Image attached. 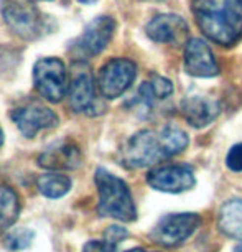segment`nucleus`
Here are the masks:
<instances>
[{"mask_svg": "<svg viewBox=\"0 0 242 252\" xmlns=\"http://www.w3.org/2000/svg\"><path fill=\"white\" fill-rule=\"evenodd\" d=\"M127 236V232L122 229V227H117V226H112V227H109V231H107V234L106 237L109 242H112V244H117L121 239H124V237Z\"/></svg>", "mask_w": 242, "mask_h": 252, "instance_id": "obj_24", "label": "nucleus"}, {"mask_svg": "<svg viewBox=\"0 0 242 252\" xmlns=\"http://www.w3.org/2000/svg\"><path fill=\"white\" fill-rule=\"evenodd\" d=\"M2 15L10 30L25 40H33L40 33V12L33 0H0Z\"/></svg>", "mask_w": 242, "mask_h": 252, "instance_id": "obj_5", "label": "nucleus"}, {"mask_svg": "<svg viewBox=\"0 0 242 252\" xmlns=\"http://www.w3.org/2000/svg\"><path fill=\"white\" fill-rule=\"evenodd\" d=\"M69 106L74 112L86 114H99L97 99H96V86H94V76L91 73L88 63L76 61L71 68V81L68 86Z\"/></svg>", "mask_w": 242, "mask_h": 252, "instance_id": "obj_4", "label": "nucleus"}, {"mask_svg": "<svg viewBox=\"0 0 242 252\" xmlns=\"http://www.w3.org/2000/svg\"><path fill=\"white\" fill-rule=\"evenodd\" d=\"M114 32H116V22L111 17L104 15L94 18L76 41V51L83 56H96L102 53L112 40Z\"/></svg>", "mask_w": 242, "mask_h": 252, "instance_id": "obj_11", "label": "nucleus"}, {"mask_svg": "<svg viewBox=\"0 0 242 252\" xmlns=\"http://www.w3.org/2000/svg\"><path fill=\"white\" fill-rule=\"evenodd\" d=\"M217 224L222 234L242 242V199H231L222 204Z\"/></svg>", "mask_w": 242, "mask_h": 252, "instance_id": "obj_16", "label": "nucleus"}, {"mask_svg": "<svg viewBox=\"0 0 242 252\" xmlns=\"http://www.w3.org/2000/svg\"><path fill=\"white\" fill-rule=\"evenodd\" d=\"M38 189L46 198H61L71 189V180L61 173H48L38 178Z\"/></svg>", "mask_w": 242, "mask_h": 252, "instance_id": "obj_18", "label": "nucleus"}, {"mask_svg": "<svg viewBox=\"0 0 242 252\" xmlns=\"http://www.w3.org/2000/svg\"><path fill=\"white\" fill-rule=\"evenodd\" d=\"M33 237H35V232H33L31 229H27V227L23 229V227H20V229L8 231L3 242H5V246L8 247V249L22 251V249H27V247L31 244Z\"/></svg>", "mask_w": 242, "mask_h": 252, "instance_id": "obj_20", "label": "nucleus"}, {"mask_svg": "<svg viewBox=\"0 0 242 252\" xmlns=\"http://www.w3.org/2000/svg\"><path fill=\"white\" fill-rule=\"evenodd\" d=\"M161 137L151 130H140L132 135L122 149V161L129 168H144L165 158Z\"/></svg>", "mask_w": 242, "mask_h": 252, "instance_id": "obj_3", "label": "nucleus"}, {"mask_svg": "<svg viewBox=\"0 0 242 252\" xmlns=\"http://www.w3.org/2000/svg\"><path fill=\"white\" fill-rule=\"evenodd\" d=\"M198 27L211 41L232 46L242 38V0H191Z\"/></svg>", "mask_w": 242, "mask_h": 252, "instance_id": "obj_1", "label": "nucleus"}, {"mask_svg": "<svg viewBox=\"0 0 242 252\" xmlns=\"http://www.w3.org/2000/svg\"><path fill=\"white\" fill-rule=\"evenodd\" d=\"M234 252H242V246H237Z\"/></svg>", "mask_w": 242, "mask_h": 252, "instance_id": "obj_28", "label": "nucleus"}, {"mask_svg": "<svg viewBox=\"0 0 242 252\" xmlns=\"http://www.w3.org/2000/svg\"><path fill=\"white\" fill-rule=\"evenodd\" d=\"M160 137L167 157L180 154V152H183L188 147V135L182 129H178V127H165L160 132Z\"/></svg>", "mask_w": 242, "mask_h": 252, "instance_id": "obj_19", "label": "nucleus"}, {"mask_svg": "<svg viewBox=\"0 0 242 252\" xmlns=\"http://www.w3.org/2000/svg\"><path fill=\"white\" fill-rule=\"evenodd\" d=\"M199 224H201V218L194 213L167 215L153 227L151 237L161 246L175 247L186 241Z\"/></svg>", "mask_w": 242, "mask_h": 252, "instance_id": "obj_8", "label": "nucleus"}, {"mask_svg": "<svg viewBox=\"0 0 242 252\" xmlns=\"http://www.w3.org/2000/svg\"><path fill=\"white\" fill-rule=\"evenodd\" d=\"M96 185L99 191L97 213L104 218L130 222L137 218V209L130 189L124 180L99 168L96 172Z\"/></svg>", "mask_w": 242, "mask_h": 252, "instance_id": "obj_2", "label": "nucleus"}, {"mask_svg": "<svg viewBox=\"0 0 242 252\" xmlns=\"http://www.w3.org/2000/svg\"><path fill=\"white\" fill-rule=\"evenodd\" d=\"M12 121L15 122L18 130L28 139H33L38 132L45 129H53L58 126V116L51 109L38 102H30L23 107H18L12 112Z\"/></svg>", "mask_w": 242, "mask_h": 252, "instance_id": "obj_10", "label": "nucleus"}, {"mask_svg": "<svg viewBox=\"0 0 242 252\" xmlns=\"http://www.w3.org/2000/svg\"><path fill=\"white\" fill-rule=\"evenodd\" d=\"M20 203L17 193L8 187H0V232L10 229V226L17 221Z\"/></svg>", "mask_w": 242, "mask_h": 252, "instance_id": "obj_17", "label": "nucleus"}, {"mask_svg": "<svg viewBox=\"0 0 242 252\" xmlns=\"http://www.w3.org/2000/svg\"><path fill=\"white\" fill-rule=\"evenodd\" d=\"M79 2H83V3H92V2H96V0H79Z\"/></svg>", "mask_w": 242, "mask_h": 252, "instance_id": "obj_25", "label": "nucleus"}, {"mask_svg": "<svg viewBox=\"0 0 242 252\" xmlns=\"http://www.w3.org/2000/svg\"><path fill=\"white\" fill-rule=\"evenodd\" d=\"M150 88V93L153 99H167L170 94L173 93V84L172 81L163 78V76H158V74H153L150 78V81H147Z\"/></svg>", "mask_w": 242, "mask_h": 252, "instance_id": "obj_21", "label": "nucleus"}, {"mask_svg": "<svg viewBox=\"0 0 242 252\" xmlns=\"http://www.w3.org/2000/svg\"><path fill=\"white\" fill-rule=\"evenodd\" d=\"M83 252H116V244L109 241H91L84 246Z\"/></svg>", "mask_w": 242, "mask_h": 252, "instance_id": "obj_23", "label": "nucleus"}, {"mask_svg": "<svg viewBox=\"0 0 242 252\" xmlns=\"http://www.w3.org/2000/svg\"><path fill=\"white\" fill-rule=\"evenodd\" d=\"M182 114L193 127H206L219 116L221 107L217 101L203 94H189L182 101Z\"/></svg>", "mask_w": 242, "mask_h": 252, "instance_id": "obj_14", "label": "nucleus"}, {"mask_svg": "<svg viewBox=\"0 0 242 252\" xmlns=\"http://www.w3.org/2000/svg\"><path fill=\"white\" fill-rule=\"evenodd\" d=\"M184 69L194 78H212L219 73L210 45L201 38H191L184 48Z\"/></svg>", "mask_w": 242, "mask_h": 252, "instance_id": "obj_12", "label": "nucleus"}, {"mask_svg": "<svg viewBox=\"0 0 242 252\" xmlns=\"http://www.w3.org/2000/svg\"><path fill=\"white\" fill-rule=\"evenodd\" d=\"M129 252H147V251H144V249H132Z\"/></svg>", "mask_w": 242, "mask_h": 252, "instance_id": "obj_27", "label": "nucleus"}, {"mask_svg": "<svg viewBox=\"0 0 242 252\" xmlns=\"http://www.w3.org/2000/svg\"><path fill=\"white\" fill-rule=\"evenodd\" d=\"M35 88L41 97L50 102H60L66 94V68L58 58H43L33 69Z\"/></svg>", "mask_w": 242, "mask_h": 252, "instance_id": "obj_6", "label": "nucleus"}, {"mask_svg": "<svg viewBox=\"0 0 242 252\" xmlns=\"http://www.w3.org/2000/svg\"><path fill=\"white\" fill-rule=\"evenodd\" d=\"M137 76V66L134 61L125 58H116L102 66L99 73V91L106 99L121 97L132 86Z\"/></svg>", "mask_w": 242, "mask_h": 252, "instance_id": "obj_7", "label": "nucleus"}, {"mask_svg": "<svg viewBox=\"0 0 242 252\" xmlns=\"http://www.w3.org/2000/svg\"><path fill=\"white\" fill-rule=\"evenodd\" d=\"M40 163L51 170H73L81 163V154L73 144H60L46 150L40 157Z\"/></svg>", "mask_w": 242, "mask_h": 252, "instance_id": "obj_15", "label": "nucleus"}, {"mask_svg": "<svg viewBox=\"0 0 242 252\" xmlns=\"http://www.w3.org/2000/svg\"><path fill=\"white\" fill-rule=\"evenodd\" d=\"M226 165L232 172H242V144H236L231 147L226 157Z\"/></svg>", "mask_w": 242, "mask_h": 252, "instance_id": "obj_22", "label": "nucleus"}, {"mask_svg": "<svg viewBox=\"0 0 242 252\" xmlns=\"http://www.w3.org/2000/svg\"><path fill=\"white\" fill-rule=\"evenodd\" d=\"M194 175L191 168L184 165H163L150 170L147 183L156 191L182 193L194 187Z\"/></svg>", "mask_w": 242, "mask_h": 252, "instance_id": "obj_9", "label": "nucleus"}, {"mask_svg": "<svg viewBox=\"0 0 242 252\" xmlns=\"http://www.w3.org/2000/svg\"><path fill=\"white\" fill-rule=\"evenodd\" d=\"M3 144V134H2V130H0V147H2Z\"/></svg>", "mask_w": 242, "mask_h": 252, "instance_id": "obj_26", "label": "nucleus"}, {"mask_svg": "<svg viewBox=\"0 0 242 252\" xmlns=\"http://www.w3.org/2000/svg\"><path fill=\"white\" fill-rule=\"evenodd\" d=\"M145 32L147 36L156 43H180L188 36V23L178 15L161 13L151 18Z\"/></svg>", "mask_w": 242, "mask_h": 252, "instance_id": "obj_13", "label": "nucleus"}]
</instances>
